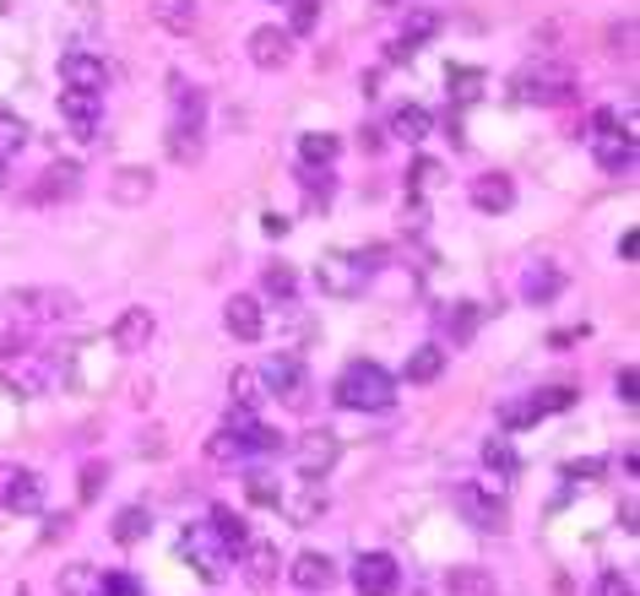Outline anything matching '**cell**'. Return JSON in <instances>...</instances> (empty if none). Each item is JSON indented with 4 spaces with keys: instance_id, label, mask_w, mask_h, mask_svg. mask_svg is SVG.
<instances>
[{
    "instance_id": "obj_27",
    "label": "cell",
    "mask_w": 640,
    "mask_h": 596,
    "mask_svg": "<svg viewBox=\"0 0 640 596\" xmlns=\"http://www.w3.org/2000/svg\"><path fill=\"white\" fill-rule=\"evenodd\" d=\"M147 532H153V515H147L142 504H126V510H120V515L109 521V537H115L120 548H137V543L147 537Z\"/></svg>"
},
{
    "instance_id": "obj_48",
    "label": "cell",
    "mask_w": 640,
    "mask_h": 596,
    "mask_svg": "<svg viewBox=\"0 0 640 596\" xmlns=\"http://www.w3.org/2000/svg\"><path fill=\"white\" fill-rule=\"evenodd\" d=\"M554 294H559V277H554V272H532V277H526V298H532V303H554Z\"/></svg>"
},
{
    "instance_id": "obj_16",
    "label": "cell",
    "mask_w": 640,
    "mask_h": 596,
    "mask_svg": "<svg viewBox=\"0 0 640 596\" xmlns=\"http://www.w3.org/2000/svg\"><path fill=\"white\" fill-rule=\"evenodd\" d=\"M60 82H66V87H82V93H104V87H109V65H104L98 55H82V49H76V55L60 60Z\"/></svg>"
},
{
    "instance_id": "obj_31",
    "label": "cell",
    "mask_w": 640,
    "mask_h": 596,
    "mask_svg": "<svg viewBox=\"0 0 640 596\" xmlns=\"http://www.w3.org/2000/svg\"><path fill=\"white\" fill-rule=\"evenodd\" d=\"M147 11H153V22L168 27V33H190L195 27V0H153Z\"/></svg>"
},
{
    "instance_id": "obj_1",
    "label": "cell",
    "mask_w": 640,
    "mask_h": 596,
    "mask_svg": "<svg viewBox=\"0 0 640 596\" xmlns=\"http://www.w3.org/2000/svg\"><path fill=\"white\" fill-rule=\"evenodd\" d=\"M331 402L347 407V413H386V407L396 402V380H391L375 358H353V363L336 374Z\"/></svg>"
},
{
    "instance_id": "obj_12",
    "label": "cell",
    "mask_w": 640,
    "mask_h": 596,
    "mask_svg": "<svg viewBox=\"0 0 640 596\" xmlns=\"http://www.w3.org/2000/svg\"><path fill=\"white\" fill-rule=\"evenodd\" d=\"M5 391H16V396H38V391H49V358H38L33 347L11 353V358H5Z\"/></svg>"
},
{
    "instance_id": "obj_40",
    "label": "cell",
    "mask_w": 640,
    "mask_h": 596,
    "mask_svg": "<svg viewBox=\"0 0 640 596\" xmlns=\"http://www.w3.org/2000/svg\"><path fill=\"white\" fill-rule=\"evenodd\" d=\"M261 288H266V294L277 298V303H294V272H288V266L277 261V266H266V277H261Z\"/></svg>"
},
{
    "instance_id": "obj_37",
    "label": "cell",
    "mask_w": 640,
    "mask_h": 596,
    "mask_svg": "<svg viewBox=\"0 0 640 596\" xmlns=\"http://www.w3.org/2000/svg\"><path fill=\"white\" fill-rule=\"evenodd\" d=\"M22 147H27V126H22L16 115H5V109H0V163H5V157H16Z\"/></svg>"
},
{
    "instance_id": "obj_45",
    "label": "cell",
    "mask_w": 640,
    "mask_h": 596,
    "mask_svg": "<svg viewBox=\"0 0 640 596\" xmlns=\"http://www.w3.org/2000/svg\"><path fill=\"white\" fill-rule=\"evenodd\" d=\"M245 450H256V455H277V450H283V434H277V429H266V424L256 418V429L245 434Z\"/></svg>"
},
{
    "instance_id": "obj_49",
    "label": "cell",
    "mask_w": 640,
    "mask_h": 596,
    "mask_svg": "<svg viewBox=\"0 0 640 596\" xmlns=\"http://www.w3.org/2000/svg\"><path fill=\"white\" fill-rule=\"evenodd\" d=\"M597 596H636V586L619 575V570H603V581H597Z\"/></svg>"
},
{
    "instance_id": "obj_57",
    "label": "cell",
    "mask_w": 640,
    "mask_h": 596,
    "mask_svg": "<svg viewBox=\"0 0 640 596\" xmlns=\"http://www.w3.org/2000/svg\"><path fill=\"white\" fill-rule=\"evenodd\" d=\"M358 87H364V98H375V93H380V71H364V82H358Z\"/></svg>"
},
{
    "instance_id": "obj_38",
    "label": "cell",
    "mask_w": 640,
    "mask_h": 596,
    "mask_svg": "<svg viewBox=\"0 0 640 596\" xmlns=\"http://www.w3.org/2000/svg\"><path fill=\"white\" fill-rule=\"evenodd\" d=\"M76 488H82V504H93V499H98V493L109 488V461H87V466H82V482H76Z\"/></svg>"
},
{
    "instance_id": "obj_32",
    "label": "cell",
    "mask_w": 640,
    "mask_h": 596,
    "mask_svg": "<svg viewBox=\"0 0 640 596\" xmlns=\"http://www.w3.org/2000/svg\"><path fill=\"white\" fill-rule=\"evenodd\" d=\"M336 152H342V142H336L331 131H310V136H299V157H305V168H331V163H336Z\"/></svg>"
},
{
    "instance_id": "obj_29",
    "label": "cell",
    "mask_w": 640,
    "mask_h": 596,
    "mask_svg": "<svg viewBox=\"0 0 640 596\" xmlns=\"http://www.w3.org/2000/svg\"><path fill=\"white\" fill-rule=\"evenodd\" d=\"M60 596H109L104 592V570H93V564H66V570H60Z\"/></svg>"
},
{
    "instance_id": "obj_55",
    "label": "cell",
    "mask_w": 640,
    "mask_h": 596,
    "mask_svg": "<svg viewBox=\"0 0 640 596\" xmlns=\"http://www.w3.org/2000/svg\"><path fill=\"white\" fill-rule=\"evenodd\" d=\"M163 450H168V440H163L158 429H153V434H142V455H163Z\"/></svg>"
},
{
    "instance_id": "obj_53",
    "label": "cell",
    "mask_w": 640,
    "mask_h": 596,
    "mask_svg": "<svg viewBox=\"0 0 640 596\" xmlns=\"http://www.w3.org/2000/svg\"><path fill=\"white\" fill-rule=\"evenodd\" d=\"M104 592L109 596H142V586L131 575H104Z\"/></svg>"
},
{
    "instance_id": "obj_22",
    "label": "cell",
    "mask_w": 640,
    "mask_h": 596,
    "mask_svg": "<svg viewBox=\"0 0 640 596\" xmlns=\"http://www.w3.org/2000/svg\"><path fill=\"white\" fill-rule=\"evenodd\" d=\"M153 331H158V320H153V309H126L120 320H115V347L120 353H142L147 342H153Z\"/></svg>"
},
{
    "instance_id": "obj_25",
    "label": "cell",
    "mask_w": 640,
    "mask_h": 596,
    "mask_svg": "<svg viewBox=\"0 0 640 596\" xmlns=\"http://www.w3.org/2000/svg\"><path fill=\"white\" fill-rule=\"evenodd\" d=\"M201 126H190V120H174L168 126V157L179 163V168H195L201 163Z\"/></svg>"
},
{
    "instance_id": "obj_36",
    "label": "cell",
    "mask_w": 640,
    "mask_h": 596,
    "mask_svg": "<svg viewBox=\"0 0 640 596\" xmlns=\"http://www.w3.org/2000/svg\"><path fill=\"white\" fill-rule=\"evenodd\" d=\"M446 592L451 596H488L494 581H488L483 570H457V575H446Z\"/></svg>"
},
{
    "instance_id": "obj_26",
    "label": "cell",
    "mask_w": 640,
    "mask_h": 596,
    "mask_svg": "<svg viewBox=\"0 0 640 596\" xmlns=\"http://www.w3.org/2000/svg\"><path fill=\"white\" fill-rule=\"evenodd\" d=\"M277 504L288 510V521H294V526H310V521L325 515V493H320V482H305L299 493H283Z\"/></svg>"
},
{
    "instance_id": "obj_21",
    "label": "cell",
    "mask_w": 640,
    "mask_h": 596,
    "mask_svg": "<svg viewBox=\"0 0 640 596\" xmlns=\"http://www.w3.org/2000/svg\"><path fill=\"white\" fill-rule=\"evenodd\" d=\"M386 131L396 136V142H407V147H418L429 131H435V115L424 109V104H396L391 109V120H386Z\"/></svg>"
},
{
    "instance_id": "obj_39",
    "label": "cell",
    "mask_w": 640,
    "mask_h": 596,
    "mask_svg": "<svg viewBox=\"0 0 640 596\" xmlns=\"http://www.w3.org/2000/svg\"><path fill=\"white\" fill-rule=\"evenodd\" d=\"M245 488H250L256 504H277V499H283V482H277L272 472H245Z\"/></svg>"
},
{
    "instance_id": "obj_19",
    "label": "cell",
    "mask_w": 640,
    "mask_h": 596,
    "mask_svg": "<svg viewBox=\"0 0 640 596\" xmlns=\"http://www.w3.org/2000/svg\"><path fill=\"white\" fill-rule=\"evenodd\" d=\"M473 206L488 212V217L510 212V206H515V179H510V174H478V179H473Z\"/></svg>"
},
{
    "instance_id": "obj_51",
    "label": "cell",
    "mask_w": 640,
    "mask_h": 596,
    "mask_svg": "<svg viewBox=\"0 0 640 596\" xmlns=\"http://www.w3.org/2000/svg\"><path fill=\"white\" fill-rule=\"evenodd\" d=\"M614 385H619V402H636V396H640V374H636V363H625Z\"/></svg>"
},
{
    "instance_id": "obj_34",
    "label": "cell",
    "mask_w": 640,
    "mask_h": 596,
    "mask_svg": "<svg viewBox=\"0 0 640 596\" xmlns=\"http://www.w3.org/2000/svg\"><path fill=\"white\" fill-rule=\"evenodd\" d=\"M168 93H174V104H179V120L201 126V115H206V98H201V87H190V82L174 71V76H168Z\"/></svg>"
},
{
    "instance_id": "obj_17",
    "label": "cell",
    "mask_w": 640,
    "mask_h": 596,
    "mask_svg": "<svg viewBox=\"0 0 640 596\" xmlns=\"http://www.w3.org/2000/svg\"><path fill=\"white\" fill-rule=\"evenodd\" d=\"M153 168H142V163H126V168H115V179H109V201L115 206H142L147 195H153Z\"/></svg>"
},
{
    "instance_id": "obj_10",
    "label": "cell",
    "mask_w": 640,
    "mask_h": 596,
    "mask_svg": "<svg viewBox=\"0 0 640 596\" xmlns=\"http://www.w3.org/2000/svg\"><path fill=\"white\" fill-rule=\"evenodd\" d=\"M451 499H457V510H462L478 532H505V526H510V521H505V504H499L488 488H478V482H457Z\"/></svg>"
},
{
    "instance_id": "obj_35",
    "label": "cell",
    "mask_w": 640,
    "mask_h": 596,
    "mask_svg": "<svg viewBox=\"0 0 640 596\" xmlns=\"http://www.w3.org/2000/svg\"><path fill=\"white\" fill-rule=\"evenodd\" d=\"M483 466L499 472V477H510V472L521 466V461H515V445H510L505 434H488V440H483Z\"/></svg>"
},
{
    "instance_id": "obj_2",
    "label": "cell",
    "mask_w": 640,
    "mask_h": 596,
    "mask_svg": "<svg viewBox=\"0 0 640 596\" xmlns=\"http://www.w3.org/2000/svg\"><path fill=\"white\" fill-rule=\"evenodd\" d=\"M515 98H521V104H537V109L570 104V98H576V71L559 65V60L521 65V71H515Z\"/></svg>"
},
{
    "instance_id": "obj_41",
    "label": "cell",
    "mask_w": 640,
    "mask_h": 596,
    "mask_svg": "<svg viewBox=\"0 0 640 596\" xmlns=\"http://www.w3.org/2000/svg\"><path fill=\"white\" fill-rule=\"evenodd\" d=\"M446 325H451V342H473V331H478V309H473V303H457V309L446 314Z\"/></svg>"
},
{
    "instance_id": "obj_58",
    "label": "cell",
    "mask_w": 640,
    "mask_h": 596,
    "mask_svg": "<svg viewBox=\"0 0 640 596\" xmlns=\"http://www.w3.org/2000/svg\"><path fill=\"white\" fill-rule=\"evenodd\" d=\"M0 190H5V163H0Z\"/></svg>"
},
{
    "instance_id": "obj_28",
    "label": "cell",
    "mask_w": 640,
    "mask_h": 596,
    "mask_svg": "<svg viewBox=\"0 0 640 596\" xmlns=\"http://www.w3.org/2000/svg\"><path fill=\"white\" fill-rule=\"evenodd\" d=\"M206 526H212V532L223 537V548H228V559H239V553H245V543H250V526H245V515H234L228 504H217Z\"/></svg>"
},
{
    "instance_id": "obj_5",
    "label": "cell",
    "mask_w": 640,
    "mask_h": 596,
    "mask_svg": "<svg viewBox=\"0 0 640 596\" xmlns=\"http://www.w3.org/2000/svg\"><path fill=\"white\" fill-rule=\"evenodd\" d=\"M316 283L325 298H358L364 283H369V266H364V255H353V250H331V255H320Z\"/></svg>"
},
{
    "instance_id": "obj_3",
    "label": "cell",
    "mask_w": 640,
    "mask_h": 596,
    "mask_svg": "<svg viewBox=\"0 0 640 596\" xmlns=\"http://www.w3.org/2000/svg\"><path fill=\"white\" fill-rule=\"evenodd\" d=\"M179 559L206 581V586H217L223 575H228V548H223V537L201 521V526H185L179 532Z\"/></svg>"
},
{
    "instance_id": "obj_56",
    "label": "cell",
    "mask_w": 640,
    "mask_h": 596,
    "mask_svg": "<svg viewBox=\"0 0 640 596\" xmlns=\"http://www.w3.org/2000/svg\"><path fill=\"white\" fill-rule=\"evenodd\" d=\"M636 250H640V234H636V228H630V234L619 239V255H625V261H636Z\"/></svg>"
},
{
    "instance_id": "obj_13",
    "label": "cell",
    "mask_w": 640,
    "mask_h": 596,
    "mask_svg": "<svg viewBox=\"0 0 640 596\" xmlns=\"http://www.w3.org/2000/svg\"><path fill=\"white\" fill-rule=\"evenodd\" d=\"M435 33H440V11H424V5H418V11H407V22H402V33L386 44V55H391V60H407V55H418Z\"/></svg>"
},
{
    "instance_id": "obj_15",
    "label": "cell",
    "mask_w": 640,
    "mask_h": 596,
    "mask_svg": "<svg viewBox=\"0 0 640 596\" xmlns=\"http://www.w3.org/2000/svg\"><path fill=\"white\" fill-rule=\"evenodd\" d=\"M250 60H256L261 71H283V65L294 60L288 27H256V33H250Z\"/></svg>"
},
{
    "instance_id": "obj_30",
    "label": "cell",
    "mask_w": 640,
    "mask_h": 596,
    "mask_svg": "<svg viewBox=\"0 0 640 596\" xmlns=\"http://www.w3.org/2000/svg\"><path fill=\"white\" fill-rule=\"evenodd\" d=\"M483 82H488V76H483L478 65H451L446 93H451V104H462V109H467V104H478L483 98Z\"/></svg>"
},
{
    "instance_id": "obj_9",
    "label": "cell",
    "mask_w": 640,
    "mask_h": 596,
    "mask_svg": "<svg viewBox=\"0 0 640 596\" xmlns=\"http://www.w3.org/2000/svg\"><path fill=\"white\" fill-rule=\"evenodd\" d=\"M396 586H402V570H396L391 553H364L353 564V592L358 596H396Z\"/></svg>"
},
{
    "instance_id": "obj_44",
    "label": "cell",
    "mask_w": 640,
    "mask_h": 596,
    "mask_svg": "<svg viewBox=\"0 0 640 596\" xmlns=\"http://www.w3.org/2000/svg\"><path fill=\"white\" fill-rule=\"evenodd\" d=\"M570 402H576V391H570V385H554V391H532V407H537V418H543V413H565Z\"/></svg>"
},
{
    "instance_id": "obj_42",
    "label": "cell",
    "mask_w": 640,
    "mask_h": 596,
    "mask_svg": "<svg viewBox=\"0 0 640 596\" xmlns=\"http://www.w3.org/2000/svg\"><path fill=\"white\" fill-rule=\"evenodd\" d=\"M526 424H537L532 396H521V402H505V407H499V429H526Z\"/></svg>"
},
{
    "instance_id": "obj_46",
    "label": "cell",
    "mask_w": 640,
    "mask_h": 596,
    "mask_svg": "<svg viewBox=\"0 0 640 596\" xmlns=\"http://www.w3.org/2000/svg\"><path fill=\"white\" fill-rule=\"evenodd\" d=\"M316 22H320V0H294V16H288V38L310 33Z\"/></svg>"
},
{
    "instance_id": "obj_47",
    "label": "cell",
    "mask_w": 640,
    "mask_h": 596,
    "mask_svg": "<svg viewBox=\"0 0 640 596\" xmlns=\"http://www.w3.org/2000/svg\"><path fill=\"white\" fill-rule=\"evenodd\" d=\"M239 455H245V445H239L228 429H217V434L206 440V461H239Z\"/></svg>"
},
{
    "instance_id": "obj_24",
    "label": "cell",
    "mask_w": 640,
    "mask_h": 596,
    "mask_svg": "<svg viewBox=\"0 0 640 596\" xmlns=\"http://www.w3.org/2000/svg\"><path fill=\"white\" fill-rule=\"evenodd\" d=\"M261 402H266V380H261V369H234V374H228V407L256 413Z\"/></svg>"
},
{
    "instance_id": "obj_4",
    "label": "cell",
    "mask_w": 640,
    "mask_h": 596,
    "mask_svg": "<svg viewBox=\"0 0 640 596\" xmlns=\"http://www.w3.org/2000/svg\"><path fill=\"white\" fill-rule=\"evenodd\" d=\"M586 142H592L597 168H608V174H625V168L636 163V136H630L625 126H614V115H608V109H597V115H592Z\"/></svg>"
},
{
    "instance_id": "obj_52",
    "label": "cell",
    "mask_w": 640,
    "mask_h": 596,
    "mask_svg": "<svg viewBox=\"0 0 640 596\" xmlns=\"http://www.w3.org/2000/svg\"><path fill=\"white\" fill-rule=\"evenodd\" d=\"M424 223H429V217H424V201L413 195V201H407V212H402V234H424Z\"/></svg>"
},
{
    "instance_id": "obj_18",
    "label": "cell",
    "mask_w": 640,
    "mask_h": 596,
    "mask_svg": "<svg viewBox=\"0 0 640 596\" xmlns=\"http://www.w3.org/2000/svg\"><path fill=\"white\" fill-rule=\"evenodd\" d=\"M250 581V592H272L277 586V548L272 543H245V553L234 559Z\"/></svg>"
},
{
    "instance_id": "obj_43",
    "label": "cell",
    "mask_w": 640,
    "mask_h": 596,
    "mask_svg": "<svg viewBox=\"0 0 640 596\" xmlns=\"http://www.w3.org/2000/svg\"><path fill=\"white\" fill-rule=\"evenodd\" d=\"M429 184H440V163H435V157H418L413 174H407V195H424Z\"/></svg>"
},
{
    "instance_id": "obj_11",
    "label": "cell",
    "mask_w": 640,
    "mask_h": 596,
    "mask_svg": "<svg viewBox=\"0 0 640 596\" xmlns=\"http://www.w3.org/2000/svg\"><path fill=\"white\" fill-rule=\"evenodd\" d=\"M336 434L331 429H305L299 434V445H294V461H299V472H305V482H320L331 466H336Z\"/></svg>"
},
{
    "instance_id": "obj_33",
    "label": "cell",
    "mask_w": 640,
    "mask_h": 596,
    "mask_svg": "<svg viewBox=\"0 0 640 596\" xmlns=\"http://www.w3.org/2000/svg\"><path fill=\"white\" fill-rule=\"evenodd\" d=\"M76 184H82L76 163H49V174H44V184L33 190V201H55V195H71Z\"/></svg>"
},
{
    "instance_id": "obj_6",
    "label": "cell",
    "mask_w": 640,
    "mask_h": 596,
    "mask_svg": "<svg viewBox=\"0 0 640 596\" xmlns=\"http://www.w3.org/2000/svg\"><path fill=\"white\" fill-rule=\"evenodd\" d=\"M261 380H266V396H277L288 413H305V407H310V374H305V363H299V358H277V363H266V369H261Z\"/></svg>"
},
{
    "instance_id": "obj_54",
    "label": "cell",
    "mask_w": 640,
    "mask_h": 596,
    "mask_svg": "<svg viewBox=\"0 0 640 596\" xmlns=\"http://www.w3.org/2000/svg\"><path fill=\"white\" fill-rule=\"evenodd\" d=\"M565 472H570V477H586V482H592V477H597V472H603V466H597V461H570V466H565Z\"/></svg>"
},
{
    "instance_id": "obj_20",
    "label": "cell",
    "mask_w": 640,
    "mask_h": 596,
    "mask_svg": "<svg viewBox=\"0 0 640 596\" xmlns=\"http://www.w3.org/2000/svg\"><path fill=\"white\" fill-rule=\"evenodd\" d=\"M294 586L299 592H331L336 586V564H331V553H316V548H305L299 559H294Z\"/></svg>"
},
{
    "instance_id": "obj_59",
    "label": "cell",
    "mask_w": 640,
    "mask_h": 596,
    "mask_svg": "<svg viewBox=\"0 0 640 596\" xmlns=\"http://www.w3.org/2000/svg\"><path fill=\"white\" fill-rule=\"evenodd\" d=\"M380 5H396V0H380Z\"/></svg>"
},
{
    "instance_id": "obj_23",
    "label": "cell",
    "mask_w": 640,
    "mask_h": 596,
    "mask_svg": "<svg viewBox=\"0 0 640 596\" xmlns=\"http://www.w3.org/2000/svg\"><path fill=\"white\" fill-rule=\"evenodd\" d=\"M440 369H446V347H440V342H424V347L407 358L402 380H407V385H435V380H440Z\"/></svg>"
},
{
    "instance_id": "obj_50",
    "label": "cell",
    "mask_w": 640,
    "mask_h": 596,
    "mask_svg": "<svg viewBox=\"0 0 640 596\" xmlns=\"http://www.w3.org/2000/svg\"><path fill=\"white\" fill-rule=\"evenodd\" d=\"M576 342H586V325H559V331L548 336V347H554V353H565V347H576Z\"/></svg>"
},
{
    "instance_id": "obj_7",
    "label": "cell",
    "mask_w": 640,
    "mask_h": 596,
    "mask_svg": "<svg viewBox=\"0 0 640 596\" xmlns=\"http://www.w3.org/2000/svg\"><path fill=\"white\" fill-rule=\"evenodd\" d=\"M0 510L38 515L44 510V477L27 472V466H0Z\"/></svg>"
},
{
    "instance_id": "obj_8",
    "label": "cell",
    "mask_w": 640,
    "mask_h": 596,
    "mask_svg": "<svg viewBox=\"0 0 640 596\" xmlns=\"http://www.w3.org/2000/svg\"><path fill=\"white\" fill-rule=\"evenodd\" d=\"M60 120L71 126L76 142H93V136H98V120H104V93L60 87Z\"/></svg>"
},
{
    "instance_id": "obj_14",
    "label": "cell",
    "mask_w": 640,
    "mask_h": 596,
    "mask_svg": "<svg viewBox=\"0 0 640 596\" xmlns=\"http://www.w3.org/2000/svg\"><path fill=\"white\" fill-rule=\"evenodd\" d=\"M223 325H228V336H234V342H261V331H266L261 298L234 294L228 303H223Z\"/></svg>"
}]
</instances>
